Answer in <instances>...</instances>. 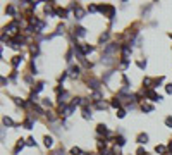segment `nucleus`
I'll list each match as a JSON object with an SVG mask.
<instances>
[{
    "label": "nucleus",
    "instance_id": "nucleus-33",
    "mask_svg": "<svg viewBox=\"0 0 172 155\" xmlns=\"http://www.w3.org/2000/svg\"><path fill=\"white\" fill-rule=\"evenodd\" d=\"M7 14H10V16H14V14H16V10H14V7H7Z\"/></svg>",
    "mask_w": 172,
    "mask_h": 155
},
{
    "label": "nucleus",
    "instance_id": "nucleus-30",
    "mask_svg": "<svg viewBox=\"0 0 172 155\" xmlns=\"http://www.w3.org/2000/svg\"><path fill=\"white\" fill-rule=\"evenodd\" d=\"M90 84H91V88H98V79H91V81H90Z\"/></svg>",
    "mask_w": 172,
    "mask_h": 155
},
{
    "label": "nucleus",
    "instance_id": "nucleus-26",
    "mask_svg": "<svg viewBox=\"0 0 172 155\" xmlns=\"http://www.w3.org/2000/svg\"><path fill=\"white\" fill-rule=\"evenodd\" d=\"M22 147H24V141H22V140H19V143H17V147H16V150H14V154H17Z\"/></svg>",
    "mask_w": 172,
    "mask_h": 155
},
{
    "label": "nucleus",
    "instance_id": "nucleus-17",
    "mask_svg": "<svg viewBox=\"0 0 172 155\" xmlns=\"http://www.w3.org/2000/svg\"><path fill=\"white\" fill-rule=\"evenodd\" d=\"M24 128H26V129H33V121H31V119H26V121H24Z\"/></svg>",
    "mask_w": 172,
    "mask_h": 155
},
{
    "label": "nucleus",
    "instance_id": "nucleus-18",
    "mask_svg": "<svg viewBox=\"0 0 172 155\" xmlns=\"http://www.w3.org/2000/svg\"><path fill=\"white\" fill-rule=\"evenodd\" d=\"M43 88H45V83H43V81H41V83H38V84H36V86H35V93H40V91H41V90H43Z\"/></svg>",
    "mask_w": 172,
    "mask_h": 155
},
{
    "label": "nucleus",
    "instance_id": "nucleus-25",
    "mask_svg": "<svg viewBox=\"0 0 172 155\" xmlns=\"http://www.w3.org/2000/svg\"><path fill=\"white\" fill-rule=\"evenodd\" d=\"M136 64H138V67H139V69H145V67H146V60H138Z\"/></svg>",
    "mask_w": 172,
    "mask_h": 155
},
{
    "label": "nucleus",
    "instance_id": "nucleus-12",
    "mask_svg": "<svg viewBox=\"0 0 172 155\" xmlns=\"http://www.w3.org/2000/svg\"><path fill=\"white\" fill-rule=\"evenodd\" d=\"M95 50V47H91V45H83V52H84V55L86 54H91Z\"/></svg>",
    "mask_w": 172,
    "mask_h": 155
},
{
    "label": "nucleus",
    "instance_id": "nucleus-37",
    "mask_svg": "<svg viewBox=\"0 0 172 155\" xmlns=\"http://www.w3.org/2000/svg\"><path fill=\"white\" fill-rule=\"evenodd\" d=\"M98 147L103 148V147H105V140H100V141H98Z\"/></svg>",
    "mask_w": 172,
    "mask_h": 155
},
{
    "label": "nucleus",
    "instance_id": "nucleus-28",
    "mask_svg": "<svg viewBox=\"0 0 172 155\" xmlns=\"http://www.w3.org/2000/svg\"><path fill=\"white\" fill-rule=\"evenodd\" d=\"M81 100H83V98H74V100H72V105H74V107H76V105H81V103H83V102H81Z\"/></svg>",
    "mask_w": 172,
    "mask_h": 155
},
{
    "label": "nucleus",
    "instance_id": "nucleus-4",
    "mask_svg": "<svg viewBox=\"0 0 172 155\" xmlns=\"http://www.w3.org/2000/svg\"><path fill=\"white\" fill-rule=\"evenodd\" d=\"M17 26H19V24H17V21H14V22H10V24H7V26H5V31L16 33V31H17Z\"/></svg>",
    "mask_w": 172,
    "mask_h": 155
},
{
    "label": "nucleus",
    "instance_id": "nucleus-27",
    "mask_svg": "<svg viewBox=\"0 0 172 155\" xmlns=\"http://www.w3.org/2000/svg\"><path fill=\"white\" fill-rule=\"evenodd\" d=\"M14 100H16V103H17V105H21V107H26V102H24V100H21V98H14Z\"/></svg>",
    "mask_w": 172,
    "mask_h": 155
},
{
    "label": "nucleus",
    "instance_id": "nucleus-20",
    "mask_svg": "<svg viewBox=\"0 0 172 155\" xmlns=\"http://www.w3.org/2000/svg\"><path fill=\"white\" fill-rule=\"evenodd\" d=\"M26 145H28V147H36L35 138H28V140H26Z\"/></svg>",
    "mask_w": 172,
    "mask_h": 155
},
{
    "label": "nucleus",
    "instance_id": "nucleus-13",
    "mask_svg": "<svg viewBox=\"0 0 172 155\" xmlns=\"http://www.w3.org/2000/svg\"><path fill=\"white\" fill-rule=\"evenodd\" d=\"M52 145H54V138H52V136H45V147L50 148Z\"/></svg>",
    "mask_w": 172,
    "mask_h": 155
},
{
    "label": "nucleus",
    "instance_id": "nucleus-35",
    "mask_svg": "<svg viewBox=\"0 0 172 155\" xmlns=\"http://www.w3.org/2000/svg\"><path fill=\"white\" fill-rule=\"evenodd\" d=\"M107 105L103 103V102H96V109H105Z\"/></svg>",
    "mask_w": 172,
    "mask_h": 155
},
{
    "label": "nucleus",
    "instance_id": "nucleus-8",
    "mask_svg": "<svg viewBox=\"0 0 172 155\" xmlns=\"http://www.w3.org/2000/svg\"><path fill=\"white\" fill-rule=\"evenodd\" d=\"M74 109H76V107H74L72 103H71V105H67V107H64V116H65V117H67V116H71Z\"/></svg>",
    "mask_w": 172,
    "mask_h": 155
},
{
    "label": "nucleus",
    "instance_id": "nucleus-32",
    "mask_svg": "<svg viewBox=\"0 0 172 155\" xmlns=\"http://www.w3.org/2000/svg\"><path fill=\"white\" fill-rule=\"evenodd\" d=\"M107 40H109V33H103V35L100 36V41H102V43H103V41H107Z\"/></svg>",
    "mask_w": 172,
    "mask_h": 155
},
{
    "label": "nucleus",
    "instance_id": "nucleus-19",
    "mask_svg": "<svg viewBox=\"0 0 172 155\" xmlns=\"http://www.w3.org/2000/svg\"><path fill=\"white\" fill-rule=\"evenodd\" d=\"M81 154H83V150H81V148H77V147L71 148V155H81Z\"/></svg>",
    "mask_w": 172,
    "mask_h": 155
},
{
    "label": "nucleus",
    "instance_id": "nucleus-15",
    "mask_svg": "<svg viewBox=\"0 0 172 155\" xmlns=\"http://www.w3.org/2000/svg\"><path fill=\"white\" fill-rule=\"evenodd\" d=\"M79 71H81L79 66H72L71 67V76H79Z\"/></svg>",
    "mask_w": 172,
    "mask_h": 155
},
{
    "label": "nucleus",
    "instance_id": "nucleus-2",
    "mask_svg": "<svg viewBox=\"0 0 172 155\" xmlns=\"http://www.w3.org/2000/svg\"><path fill=\"white\" fill-rule=\"evenodd\" d=\"M146 98H150V100H153V102H162V97L157 95L153 90H148V91H146Z\"/></svg>",
    "mask_w": 172,
    "mask_h": 155
},
{
    "label": "nucleus",
    "instance_id": "nucleus-7",
    "mask_svg": "<svg viewBox=\"0 0 172 155\" xmlns=\"http://www.w3.org/2000/svg\"><path fill=\"white\" fill-rule=\"evenodd\" d=\"M136 140H138V143H139V145H145V143L148 141V135H146V133H141V135H138Z\"/></svg>",
    "mask_w": 172,
    "mask_h": 155
},
{
    "label": "nucleus",
    "instance_id": "nucleus-5",
    "mask_svg": "<svg viewBox=\"0 0 172 155\" xmlns=\"http://www.w3.org/2000/svg\"><path fill=\"white\" fill-rule=\"evenodd\" d=\"M74 35L79 36V38H83V36H86V29H84L83 26H77L76 29H74Z\"/></svg>",
    "mask_w": 172,
    "mask_h": 155
},
{
    "label": "nucleus",
    "instance_id": "nucleus-24",
    "mask_svg": "<svg viewBox=\"0 0 172 155\" xmlns=\"http://www.w3.org/2000/svg\"><path fill=\"white\" fill-rule=\"evenodd\" d=\"M117 117H119V119L126 117V110H124V109H119V110H117Z\"/></svg>",
    "mask_w": 172,
    "mask_h": 155
},
{
    "label": "nucleus",
    "instance_id": "nucleus-22",
    "mask_svg": "<svg viewBox=\"0 0 172 155\" xmlns=\"http://www.w3.org/2000/svg\"><path fill=\"white\" fill-rule=\"evenodd\" d=\"M112 107H114V109H119V107H120V100H119V98H114V100H112Z\"/></svg>",
    "mask_w": 172,
    "mask_h": 155
},
{
    "label": "nucleus",
    "instance_id": "nucleus-10",
    "mask_svg": "<svg viewBox=\"0 0 172 155\" xmlns=\"http://www.w3.org/2000/svg\"><path fill=\"white\" fill-rule=\"evenodd\" d=\"M83 117H84V119H91V110H90L86 105L83 107Z\"/></svg>",
    "mask_w": 172,
    "mask_h": 155
},
{
    "label": "nucleus",
    "instance_id": "nucleus-16",
    "mask_svg": "<svg viewBox=\"0 0 172 155\" xmlns=\"http://www.w3.org/2000/svg\"><path fill=\"white\" fill-rule=\"evenodd\" d=\"M3 126H14V121L10 117H3Z\"/></svg>",
    "mask_w": 172,
    "mask_h": 155
},
{
    "label": "nucleus",
    "instance_id": "nucleus-21",
    "mask_svg": "<svg viewBox=\"0 0 172 155\" xmlns=\"http://www.w3.org/2000/svg\"><path fill=\"white\" fill-rule=\"evenodd\" d=\"M155 152H157V154H164V152H165V147H164V145H157V147H155Z\"/></svg>",
    "mask_w": 172,
    "mask_h": 155
},
{
    "label": "nucleus",
    "instance_id": "nucleus-36",
    "mask_svg": "<svg viewBox=\"0 0 172 155\" xmlns=\"http://www.w3.org/2000/svg\"><path fill=\"white\" fill-rule=\"evenodd\" d=\"M165 124H167V128H172V117H167V119H165Z\"/></svg>",
    "mask_w": 172,
    "mask_h": 155
},
{
    "label": "nucleus",
    "instance_id": "nucleus-40",
    "mask_svg": "<svg viewBox=\"0 0 172 155\" xmlns=\"http://www.w3.org/2000/svg\"><path fill=\"white\" fill-rule=\"evenodd\" d=\"M169 150H172V141H171V145H169Z\"/></svg>",
    "mask_w": 172,
    "mask_h": 155
},
{
    "label": "nucleus",
    "instance_id": "nucleus-11",
    "mask_svg": "<svg viewBox=\"0 0 172 155\" xmlns=\"http://www.w3.org/2000/svg\"><path fill=\"white\" fill-rule=\"evenodd\" d=\"M21 62H22V57H21V55H16V57L12 59V67H17Z\"/></svg>",
    "mask_w": 172,
    "mask_h": 155
},
{
    "label": "nucleus",
    "instance_id": "nucleus-1",
    "mask_svg": "<svg viewBox=\"0 0 172 155\" xmlns=\"http://www.w3.org/2000/svg\"><path fill=\"white\" fill-rule=\"evenodd\" d=\"M119 50V45H115V43H109L107 47H105V57H109L110 54H114Z\"/></svg>",
    "mask_w": 172,
    "mask_h": 155
},
{
    "label": "nucleus",
    "instance_id": "nucleus-23",
    "mask_svg": "<svg viewBox=\"0 0 172 155\" xmlns=\"http://www.w3.org/2000/svg\"><path fill=\"white\" fill-rule=\"evenodd\" d=\"M141 109H143V112H152V110H153V107H152V105H148V103H145Z\"/></svg>",
    "mask_w": 172,
    "mask_h": 155
},
{
    "label": "nucleus",
    "instance_id": "nucleus-3",
    "mask_svg": "<svg viewBox=\"0 0 172 155\" xmlns=\"http://www.w3.org/2000/svg\"><path fill=\"white\" fill-rule=\"evenodd\" d=\"M129 54H131V45H124L122 47V60H127Z\"/></svg>",
    "mask_w": 172,
    "mask_h": 155
},
{
    "label": "nucleus",
    "instance_id": "nucleus-31",
    "mask_svg": "<svg viewBox=\"0 0 172 155\" xmlns=\"http://www.w3.org/2000/svg\"><path fill=\"white\" fill-rule=\"evenodd\" d=\"M93 98H95L96 102H100V98H102V93H100V91H95V93H93Z\"/></svg>",
    "mask_w": 172,
    "mask_h": 155
},
{
    "label": "nucleus",
    "instance_id": "nucleus-34",
    "mask_svg": "<svg viewBox=\"0 0 172 155\" xmlns=\"http://www.w3.org/2000/svg\"><path fill=\"white\" fill-rule=\"evenodd\" d=\"M143 84L150 86V84H152V79H150V78H145V79H143Z\"/></svg>",
    "mask_w": 172,
    "mask_h": 155
},
{
    "label": "nucleus",
    "instance_id": "nucleus-29",
    "mask_svg": "<svg viewBox=\"0 0 172 155\" xmlns=\"http://www.w3.org/2000/svg\"><path fill=\"white\" fill-rule=\"evenodd\" d=\"M41 103H43L45 107H50V105H52V102H50V98H43V102H41Z\"/></svg>",
    "mask_w": 172,
    "mask_h": 155
},
{
    "label": "nucleus",
    "instance_id": "nucleus-14",
    "mask_svg": "<svg viewBox=\"0 0 172 155\" xmlns=\"http://www.w3.org/2000/svg\"><path fill=\"white\" fill-rule=\"evenodd\" d=\"M115 141H117V145H119V147H124V145H126V138H124V136H117V138H115Z\"/></svg>",
    "mask_w": 172,
    "mask_h": 155
},
{
    "label": "nucleus",
    "instance_id": "nucleus-39",
    "mask_svg": "<svg viewBox=\"0 0 172 155\" xmlns=\"http://www.w3.org/2000/svg\"><path fill=\"white\" fill-rule=\"evenodd\" d=\"M165 90H167V93H172V84H167Z\"/></svg>",
    "mask_w": 172,
    "mask_h": 155
},
{
    "label": "nucleus",
    "instance_id": "nucleus-9",
    "mask_svg": "<svg viewBox=\"0 0 172 155\" xmlns=\"http://www.w3.org/2000/svg\"><path fill=\"white\" fill-rule=\"evenodd\" d=\"M74 16H76V19H83V16H84V10H83L81 7H76V10H74Z\"/></svg>",
    "mask_w": 172,
    "mask_h": 155
},
{
    "label": "nucleus",
    "instance_id": "nucleus-6",
    "mask_svg": "<svg viewBox=\"0 0 172 155\" xmlns=\"http://www.w3.org/2000/svg\"><path fill=\"white\" fill-rule=\"evenodd\" d=\"M96 131H98L100 135L109 136V129H107V126H105V124H98V126H96Z\"/></svg>",
    "mask_w": 172,
    "mask_h": 155
},
{
    "label": "nucleus",
    "instance_id": "nucleus-38",
    "mask_svg": "<svg viewBox=\"0 0 172 155\" xmlns=\"http://www.w3.org/2000/svg\"><path fill=\"white\" fill-rule=\"evenodd\" d=\"M36 100H38V97H36V93H33V95H31V102H33V103H35V102H36Z\"/></svg>",
    "mask_w": 172,
    "mask_h": 155
}]
</instances>
